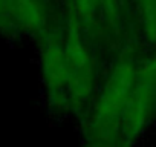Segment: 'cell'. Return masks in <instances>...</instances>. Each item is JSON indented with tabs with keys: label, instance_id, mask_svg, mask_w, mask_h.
<instances>
[{
	"label": "cell",
	"instance_id": "6da1fadb",
	"mask_svg": "<svg viewBox=\"0 0 156 147\" xmlns=\"http://www.w3.org/2000/svg\"><path fill=\"white\" fill-rule=\"evenodd\" d=\"M156 109V57L122 64L86 121L81 147H129Z\"/></svg>",
	"mask_w": 156,
	"mask_h": 147
},
{
	"label": "cell",
	"instance_id": "7a4b0ae2",
	"mask_svg": "<svg viewBox=\"0 0 156 147\" xmlns=\"http://www.w3.org/2000/svg\"><path fill=\"white\" fill-rule=\"evenodd\" d=\"M142 13L145 17V28L150 38H156V0H141Z\"/></svg>",
	"mask_w": 156,
	"mask_h": 147
}]
</instances>
